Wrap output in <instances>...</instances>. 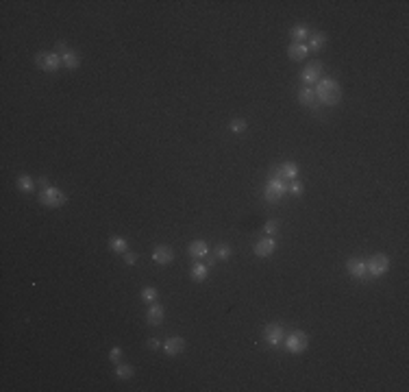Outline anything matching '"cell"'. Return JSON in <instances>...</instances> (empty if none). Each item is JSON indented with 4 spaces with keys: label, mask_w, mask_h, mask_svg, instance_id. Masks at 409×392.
I'll list each match as a JSON object with an SVG mask.
<instances>
[{
    "label": "cell",
    "mask_w": 409,
    "mask_h": 392,
    "mask_svg": "<svg viewBox=\"0 0 409 392\" xmlns=\"http://www.w3.org/2000/svg\"><path fill=\"white\" fill-rule=\"evenodd\" d=\"M140 296H142V301L144 303H155L157 301V296H159V292L155 290V288H151V286H146V288H142V292H140Z\"/></svg>",
    "instance_id": "24"
},
{
    "label": "cell",
    "mask_w": 409,
    "mask_h": 392,
    "mask_svg": "<svg viewBox=\"0 0 409 392\" xmlns=\"http://www.w3.org/2000/svg\"><path fill=\"white\" fill-rule=\"evenodd\" d=\"M135 262H137V255H135V253H129V251H126V253H124V264H126V266H133Z\"/></svg>",
    "instance_id": "31"
},
{
    "label": "cell",
    "mask_w": 409,
    "mask_h": 392,
    "mask_svg": "<svg viewBox=\"0 0 409 392\" xmlns=\"http://www.w3.org/2000/svg\"><path fill=\"white\" fill-rule=\"evenodd\" d=\"M164 305H159V303H151L148 305V312H146V322L148 325H153V327H157L164 322Z\"/></svg>",
    "instance_id": "13"
},
{
    "label": "cell",
    "mask_w": 409,
    "mask_h": 392,
    "mask_svg": "<svg viewBox=\"0 0 409 392\" xmlns=\"http://www.w3.org/2000/svg\"><path fill=\"white\" fill-rule=\"evenodd\" d=\"M290 35L294 39V44H305V39H309V28L305 24H296L290 31Z\"/></svg>",
    "instance_id": "19"
},
{
    "label": "cell",
    "mask_w": 409,
    "mask_h": 392,
    "mask_svg": "<svg viewBox=\"0 0 409 392\" xmlns=\"http://www.w3.org/2000/svg\"><path fill=\"white\" fill-rule=\"evenodd\" d=\"M109 249L113 253H118V255H124V253L129 251V242L124 238H120V235H113V238L109 240Z\"/></svg>",
    "instance_id": "20"
},
{
    "label": "cell",
    "mask_w": 409,
    "mask_h": 392,
    "mask_svg": "<svg viewBox=\"0 0 409 392\" xmlns=\"http://www.w3.org/2000/svg\"><path fill=\"white\" fill-rule=\"evenodd\" d=\"M207 275H209V266H205V264H200V262H196L192 270H189V277H192L194 281H205Z\"/></svg>",
    "instance_id": "22"
},
{
    "label": "cell",
    "mask_w": 409,
    "mask_h": 392,
    "mask_svg": "<svg viewBox=\"0 0 409 392\" xmlns=\"http://www.w3.org/2000/svg\"><path fill=\"white\" fill-rule=\"evenodd\" d=\"M276 231H279V222L276 220H268L266 224H263V233L266 235H274Z\"/></svg>",
    "instance_id": "29"
},
{
    "label": "cell",
    "mask_w": 409,
    "mask_h": 392,
    "mask_svg": "<svg viewBox=\"0 0 409 392\" xmlns=\"http://www.w3.org/2000/svg\"><path fill=\"white\" fill-rule=\"evenodd\" d=\"M314 94H316V100H318L320 105L333 107L342 100V85H339L335 79H320L316 90H314Z\"/></svg>",
    "instance_id": "1"
},
{
    "label": "cell",
    "mask_w": 409,
    "mask_h": 392,
    "mask_svg": "<svg viewBox=\"0 0 409 392\" xmlns=\"http://www.w3.org/2000/svg\"><path fill=\"white\" fill-rule=\"evenodd\" d=\"M35 63L42 68L44 72H57L63 61H61V55L53 50V53H37Z\"/></svg>",
    "instance_id": "6"
},
{
    "label": "cell",
    "mask_w": 409,
    "mask_h": 392,
    "mask_svg": "<svg viewBox=\"0 0 409 392\" xmlns=\"http://www.w3.org/2000/svg\"><path fill=\"white\" fill-rule=\"evenodd\" d=\"M252 251H255L257 257H270L276 251V242H274V238H270V235H268V238L259 240Z\"/></svg>",
    "instance_id": "12"
},
{
    "label": "cell",
    "mask_w": 409,
    "mask_h": 392,
    "mask_svg": "<svg viewBox=\"0 0 409 392\" xmlns=\"http://www.w3.org/2000/svg\"><path fill=\"white\" fill-rule=\"evenodd\" d=\"M346 270L350 277H355V279H366L368 277V270H366V262L359 257H350L346 262Z\"/></svg>",
    "instance_id": "10"
},
{
    "label": "cell",
    "mask_w": 409,
    "mask_h": 392,
    "mask_svg": "<svg viewBox=\"0 0 409 392\" xmlns=\"http://www.w3.org/2000/svg\"><path fill=\"white\" fill-rule=\"evenodd\" d=\"M298 100H301V105H305V107H312V109L318 107V100H316V94L312 88H303L298 92Z\"/></svg>",
    "instance_id": "17"
},
{
    "label": "cell",
    "mask_w": 409,
    "mask_h": 392,
    "mask_svg": "<svg viewBox=\"0 0 409 392\" xmlns=\"http://www.w3.org/2000/svg\"><path fill=\"white\" fill-rule=\"evenodd\" d=\"M146 344H148V349H153V351H155V349H159V340H155V338H153V340H148Z\"/></svg>",
    "instance_id": "32"
},
{
    "label": "cell",
    "mask_w": 409,
    "mask_h": 392,
    "mask_svg": "<svg viewBox=\"0 0 409 392\" xmlns=\"http://www.w3.org/2000/svg\"><path fill=\"white\" fill-rule=\"evenodd\" d=\"M164 349H165V353H168L170 357H174L178 353H183V349H185V340H183L181 336H172V338L165 340Z\"/></svg>",
    "instance_id": "14"
},
{
    "label": "cell",
    "mask_w": 409,
    "mask_h": 392,
    "mask_svg": "<svg viewBox=\"0 0 409 392\" xmlns=\"http://www.w3.org/2000/svg\"><path fill=\"white\" fill-rule=\"evenodd\" d=\"M172 259H174V251H172L170 246H165V244L155 246V251H153V262H155V264H159V266H165V264H170Z\"/></svg>",
    "instance_id": "11"
},
{
    "label": "cell",
    "mask_w": 409,
    "mask_h": 392,
    "mask_svg": "<svg viewBox=\"0 0 409 392\" xmlns=\"http://www.w3.org/2000/svg\"><path fill=\"white\" fill-rule=\"evenodd\" d=\"M322 46H327V35H325V33H320V31L309 33V50L318 53Z\"/></svg>",
    "instance_id": "18"
},
{
    "label": "cell",
    "mask_w": 409,
    "mask_h": 392,
    "mask_svg": "<svg viewBox=\"0 0 409 392\" xmlns=\"http://www.w3.org/2000/svg\"><path fill=\"white\" fill-rule=\"evenodd\" d=\"M287 55L292 57L294 61H303L305 57L309 55V46L307 44H290V48H287Z\"/></svg>",
    "instance_id": "16"
},
{
    "label": "cell",
    "mask_w": 409,
    "mask_h": 392,
    "mask_svg": "<svg viewBox=\"0 0 409 392\" xmlns=\"http://www.w3.org/2000/svg\"><path fill=\"white\" fill-rule=\"evenodd\" d=\"M287 192L294 194V196H301L303 194V183L298 181V179H294V181L287 183Z\"/></svg>",
    "instance_id": "28"
},
{
    "label": "cell",
    "mask_w": 409,
    "mask_h": 392,
    "mask_svg": "<svg viewBox=\"0 0 409 392\" xmlns=\"http://www.w3.org/2000/svg\"><path fill=\"white\" fill-rule=\"evenodd\" d=\"M135 375V368L129 364H118L116 366V377L118 379H131Z\"/></svg>",
    "instance_id": "25"
},
{
    "label": "cell",
    "mask_w": 409,
    "mask_h": 392,
    "mask_svg": "<svg viewBox=\"0 0 409 392\" xmlns=\"http://www.w3.org/2000/svg\"><path fill=\"white\" fill-rule=\"evenodd\" d=\"M15 183H18V190L20 192H24V194H31L33 192V188H35V181H33L28 175H20L18 179H15Z\"/></svg>",
    "instance_id": "23"
},
{
    "label": "cell",
    "mask_w": 409,
    "mask_h": 392,
    "mask_svg": "<svg viewBox=\"0 0 409 392\" xmlns=\"http://www.w3.org/2000/svg\"><path fill=\"white\" fill-rule=\"evenodd\" d=\"M61 61L66 63V68H68V70H77V68L81 66V59H79V55L74 53V50H70V48H68L66 53L61 55Z\"/></svg>",
    "instance_id": "21"
},
{
    "label": "cell",
    "mask_w": 409,
    "mask_h": 392,
    "mask_svg": "<svg viewBox=\"0 0 409 392\" xmlns=\"http://www.w3.org/2000/svg\"><path fill=\"white\" fill-rule=\"evenodd\" d=\"M320 74H322V61L316 59V61H309V66L303 68L301 79H303V83H307V88H309L312 83H318Z\"/></svg>",
    "instance_id": "9"
},
{
    "label": "cell",
    "mask_w": 409,
    "mask_h": 392,
    "mask_svg": "<svg viewBox=\"0 0 409 392\" xmlns=\"http://www.w3.org/2000/svg\"><path fill=\"white\" fill-rule=\"evenodd\" d=\"M229 129H231L233 133H244V131H246V120H242V118H235V120H231Z\"/></svg>",
    "instance_id": "27"
},
{
    "label": "cell",
    "mask_w": 409,
    "mask_h": 392,
    "mask_svg": "<svg viewBox=\"0 0 409 392\" xmlns=\"http://www.w3.org/2000/svg\"><path fill=\"white\" fill-rule=\"evenodd\" d=\"M187 251H189V255L196 257V259H203V257L209 255V246H207L205 240H194L192 244L187 246Z\"/></svg>",
    "instance_id": "15"
},
{
    "label": "cell",
    "mask_w": 409,
    "mask_h": 392,
    "mask_svg": "<svg viewBox=\"0 0 409 392\" xmlns=\"http://www.w3.org/2000/svg\"><path fill=\"white\" fill-rule=\"evenodd\" d=\"M272 177L274 179H281V181L290 183L294 179H298V166L292 164V161H285V164H279L276 168L272 170Z\"/></svg>",
    "instance_id": "8"
},
{
    "label": "cell",
    "mask_w": 409,
    "mask_h": 392,
    "mask_svg": "<svg viewBox=\"0 0 409 392\" xmlns=\"http://www.w3.org/2000/svg\"><path fill=\"white\" fill-rule=\"evenodd\" d=\"M120 357H122V349H120V347H113L111 351H109V360H111L113 364H118Z\"/></svg>",
    "instance_id": "30"
},
{
    "label": "cell",
    "mask_w": 409,
    "mask_h": 392,
    "mask_svg": "<svg viewBox=\"0 0 409 392\" xmlns=\"http://www.w3.org/2000/svg\"><path fill=\"white\" fill-rule=\"evenodd\" d=\"M39 203L44 207H50V209H57V207H63L68 203V196L63 190L55 188V186H48L39 192Z\"/></svg>",
    "instance_id": "2"
},
{
    "label": "cell",
    "mask_w": 409,
    "mask_h": 392,
    "mask_svg": "<svg viewBox=\"0 0 409 392\" xmlns=\"http://www.w3.org/2000/svg\"><path fill=\"white\" fill-rule=\"evenodd\" d=\"M287 194V183L281 181V179H274L270 177L266 188H263V198L268 200V203H281V198Z\"/></svg>",
    "instance_id": "3"
},
{
    "label": "cell",
    "mask_w": 409,
    "mask_h": 392,
    "mask_svg": "<svg viewBox=\"0 0 409 392\" xmlns=\"http://www.w3.org/2000/svg\"><path fill=\"white\" fill-rule=\"evenodd\" d=\"M231 257V246L229 244H218L216 246V259H229Z\"/></svg>",
    "instance_id": "26"
},
{
    "label": "cell",
    "mask_w": 409,
    "mask_h": 392,
    "mask_svg": "<svg viewBox=\"0 0 409 392\" xmlns=\"http://www.w3.org/2000/svg\"><path fill=\"white\" fill-rule=\"evenodd\" d=\"M307 344H309V338H307V333L305 331H292L290 336H285V347L290 353L294 355H298V353H303L305 349H307Z\"/></svg>",
    "instance_id": "5"
},
{
    "label": "cell",
    "mask_w": 409,
    "mask_h": 392,
    "mask_svg": "<svg viewBox=\"0 0 409 392\" xmlns=\"http://www.w3.org/2000/svg\"><path fill=\"white\" fill-rule=\"evenodd\" d=\"M283 338H285L283 325H279V322H270V325H266V329H263V340H266L270 347H279V344L283 342Z\"/></svg>",
    "instance_id": "7"
},
{
    "label": "cell",
    "mask_w": 409,
    "mask_h": 392,
    "mask_svg": "<svg viewBox=\"0 0 409 392\" xmlns=\"http://www.w3.org/2000/svg\"><path fill=\"white\" fill-rule=\"evenodd\" d=\"M390 268V257L385 255V253H374V255L366 262V270L370 277H381L388 273Z\"/></svg>",
    "instance_id": "4"
}]
</instances>
